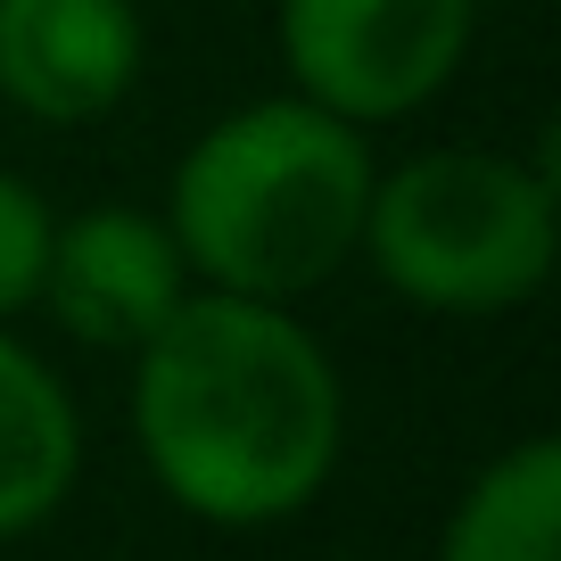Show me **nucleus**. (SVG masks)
I'll list each match as a JSON object with an SVG mask.
<instances>
[{
    "label": "nucleus",
    "mask_w": 561,
    "mask_h": 561,
    "mask_svg": "<svg viewBox=\"0 0 561 561\" xmlns=\"http://www.w3.org/2000/svg\"><path fill=\"white\" fill-rule=\"evenodd\" d=\"M438 561H561V446L520 438L455 495Z\"/></svg>",
    "instance_id": "obj_8"
},
{
    "label": "nucleus",
    "mask_w": 561,
    "mask_h": 561,
    "mask_svg": "<svg viewBox=\"0 0 561 561\" xmlns=\"http://www.w3.org/2000/svg\"><path fill=\"white\" fill-rule=\"evenodd\" d=\"M133 446L191 520L273 528L331 488L347 388L289 306L191 289L133 347Z\"/></svg>",
    "instance_id": "obj_1"
},
{
    "label": "nucleus",
    "mask_w": 561,
    "mask_h": 561,
    "mask_svg": "<svg viewBox=\"0 0 561 561\" xmlns=\"http://www.w3.org/2000/svg\"><path fill=\"white\" fill-rule=\"evenodd\" d=\"M479 0H280L273 42L289 91L347 124H397L462 75Z\"/></svg>",
    "instance_id": "obj_4"
},
{
    "label": "nucleus",
    "mask_w": 561,
    "mask_h": 561,
    "mask_svg": "<svg viewBox=\"0 0 561 561\" xmlns=\"http://www.w3.org/2000/svg\"><path fill=\"white\" fill-rule=\"evenodd\" d=\"M50 198L34 191L25 174L0 165V322L34 314L42 298V264H50Z\"/></svg>",
    "instance_id": "obj_9"
},
{
    "label": "nucleus",
    "mask_w": 561,
    "mask_h": 561,
    "mask_svg": "<svg viewBox=\"0 0 561 561\" xmlns=\"http://www.w3.org/2000/svg\"><path fill=\"white\" fill-rule=\"evenodd\" d=\"M198 280L182 264L165 215L149 207H83L50 224V264H42V314L67 339L107 355H133Z\"/></svg>",
    "instance_id": "obj_5"
},
{
    "label": "nucleus",
    "mask_w": 561,
    "mask_h": 561,
    "mask_svg": "<svg viewBox=\"0 0 561 561\" xmlns=\"http://www.w3.org/2000/svg\"><path fill=\"white\" fill-rule=\"evenodd\" d=\"M149 25L133 0H0V100L25 124H100L133 100Z\"/></svg>",
    "instance_id": "obj_6"
},
{
    "label": "nucleus",
    "mask_w": 561,
    "mask_h": 561,
    "mask_svg": "<svg viewBox=\"0 0 561 561\" xmlns=\"http://www.w3.org/2000/svg\"><path fill=\"white\" fill-rule=\"evenodd\" d=\"M371 140L364 124L314 107L306 91H273L182 149L165 231L198 289L298 306L306 289L355 264L371 207Z\"/></svg>",
    "instance_id": "obj_2"
},
{
    "label": "nucleus",
    "mask_w": 561,
    "mask_h": 561,
    "mask_svg": "<svg viewBox=\"0 0 561 561\" xmlns=\"http://www.w3.org/2000/svg\"><path fill=\"white\" fill-rule=\"evenodd\" d=\"M561 248V198L545 158L504 149H421L371 174L364 240L371 273L421 314H512L545 289Z\"/></svg>",
    "instance_id": "obj_3"
},
{
    "label": "nucleus",
    "mask_w": 561,
    "mask_h": 561,
    "mask_svg": "<svg viewBox=\"0 0 561 561\" xmlns=\"http://www.w3.org/2000/svg\"><path fill=\"white\" fill-rule=\"evenodd\" d=\"M75 471H83V413L67 380L18 339V322H0V545L34 537L75 495Z\"/></svg>",
    "instance_id": "obj_7"
}]
</instances>
